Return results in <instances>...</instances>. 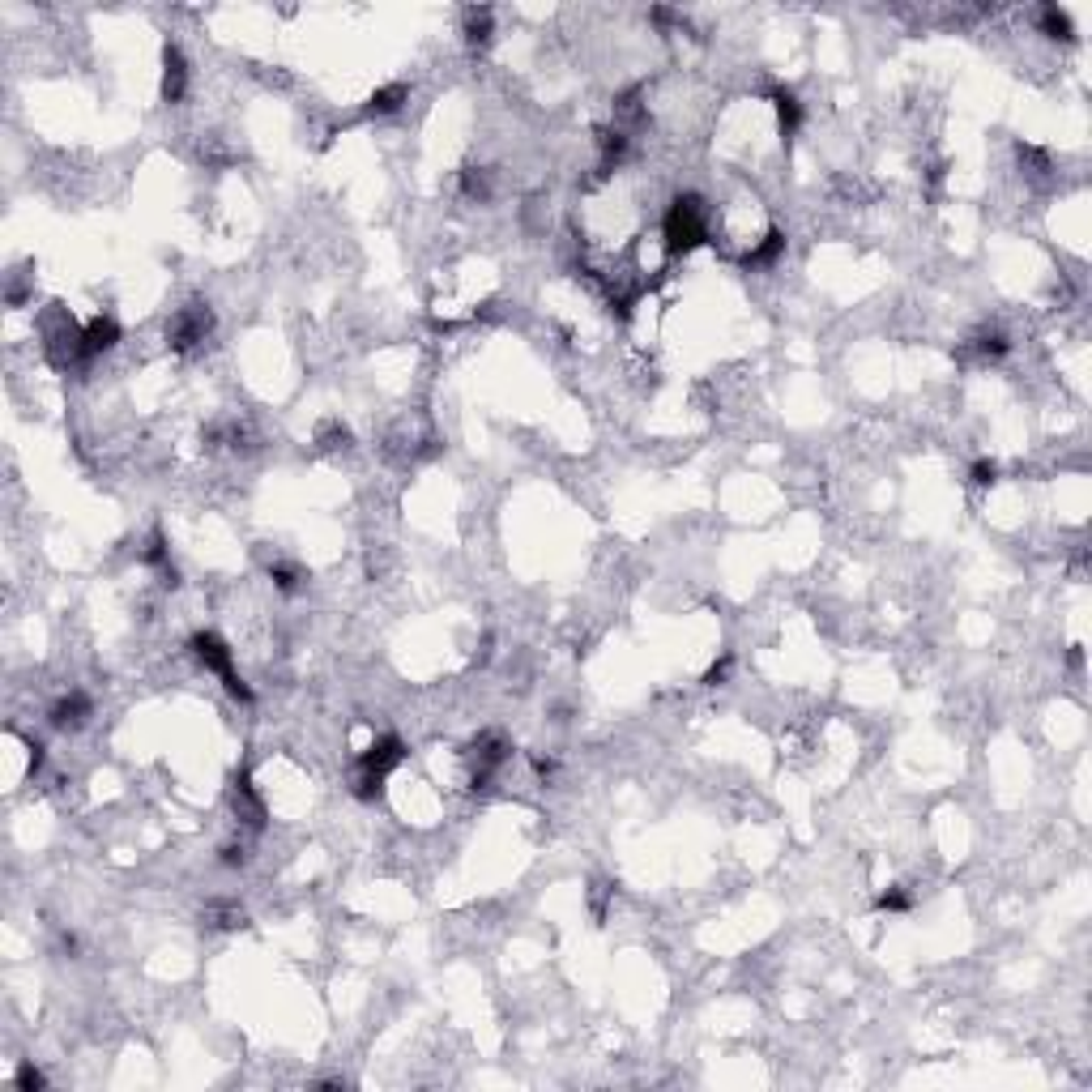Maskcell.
<instances>
[{"label": "cell", "mask_w": 1092, "mask_h": 1092, "mask_svg": "<svg viewBox=\"0 0 1092 1092\" xmlns=\"http://www.w3.org/2000/svg\"><path fill=\"white\" fill-rule=\"evenodd\" d=\"M661 239H666V253H691L696 243L709 239V205L696 193L674 196V205L661 218Z\"/></svg>", "instance_id": "obj_1"}, {"label": "cell", "mask_w": 1092, "mask_h": 1092, "mask_svg": "<svg viewBox=\"0 0 1092 1092\" xmlns=\"http://www.w3.org/2000/svg\"><path fill=\"white\" fill-rule=\"evenodd\" d=\"M193 653H196V661H201L205 670L223 679V687L235 696V700H243V704L253 700V691H248V683L239 679L235 658H231V649H226L223 636H213V631H196V636H193Z\"/></svg>", "instance_id": "obj_2"}, {"label": "cell", "mask_w": 1092, "mask_h": 1092, "mask_svg": "<svg viewBox=\"0 0 1092 1092\" xmlns=\"http://www.w3.org/2000/svg\"><path fill=\"white\" fill-rule=\"evenodd\" d=\"M205 333H210V312L205 308H184L175 312V321L167 324V337L171 346H196V342H205Z\"/></svg>", "instance_id": "obj_3"}, {"label": "cell", "mask_w": 1092, "mask_h": 1092, "mask_svg": "<svg viewBox=\"0 0 1092 1092\" xmlns=\"http://www.w3.org/2000/svg\"><path fill=\"white\" fill-rule=\"evenodd\" d=\"M184 90H188V65H184L180 47H167V52H163V98H167V103H180Z\"/></svg>", "instance_id": "obj_4"}, {"label": "cell", "mask_w": 1092, "mask_h": 1092, "mask_svg": "<svg viewBox=\"0 0 1092 1092\" xmlns=\"http://www.w3.org/2000/svg\"><path fill=\"white\" fill-rule=\"evenodd\" d=\"M82 342H85V359H94V354L112 351L115 342H120V324H115L112 316H94V321L82 329Z\"/></svg>", "instance_id": "obj_5"}, {"label": "cell", "mask_w": 1092, "mask_h": 1092, "mask_svg": "<svg viewBox=\"0 0 1092 1092\" xmlns=\"http://www.w3.org/2000/svg\"><path fill=\"white\" fill-rule=\"evenodd\" d=\"M231 802H235V815L243 819V824H253V828L265 824V802L256 799V789H253V781H248V777H239V781H235V789H231Z\"/></svg>", "instance_id": "obj_6"}, {"label": "cell", "mask_w": 1092, "mask_h": 1092, "mask_svg": "<svg viewBox=\"0 0 1092 1092\" xmlns=\"http://www.w3.org/2000/svg\"><path fill=\"white\" fill-rule=\"evenodd\" d=\"M90 717V700H85L82 691H69V696H60L56 704H52V726L56 730H77Z\"/></svg>", "instance_id": "obj_7"}, {"label": "cell", "mask_w": 1092, "mask_h": 1092, "mask_svg": "<svg viewBox=\"0 0 1092 1092\" xmlns=\"http://www.w3.org/2000/svg\"><path fill=\"white\" fill-rule=\"evenodd\" d=\"M402 103H410V90H406V82H392L367 98V115H392V112H402Z\"/></svg>", "instance_id": "obj_8"}, {"label": "cell", "mask_w": 1092, "mask_h": 1092, "mask_svg": "<svg viewBox=\"0 0 1092 1092\" xmlns=\"http://www.w3.org/2000/svg\"><path fill=\"white\" fill-rule=\"evenodd\" d=\"M781 253H785V235H781V231H769V235L759 239L751 253L742 256V265H747V269H764V265H772Z\"/></svg>", "instance_id": "obj_9"}, {"label": "cell", "mask_w": 1092, "mask_h": 1092, "mask_svg": "<svg viewBox=\"0 0 1092 1092\" xmlns=\"http://www.w3.org/2000/svg\"><path fill=\"white\" fill-rule=\"evenodd\" d=\"M772 107H777V120H781V133L794 137L802 124V103L789 94V90H772Z\"/></svg>", "instance_id": "obj_10"}, {"label": "cell", "mask_w": 1092, "mask_h": 1092, "mask_svg": "<svg viewBox=\"0 0 1092 1092\" xmlns=\"http://www.w3.org/2000/svg\"><path fill=\"white\" fill-rule=\"evenodd\" d=\"M1041 22H1046V35H1054V39H1071V22H1067V14H1058V9H1041Z\"/></svg>", "instance_id": "obj_11"}, {"label": "cell", "mask_w": 1092, "mask_h": 1092, "mask_svg": "<svg viewBox=\"0 0 1092 1092\" xmlns=\"http://www.w3.org/2000/svg\"><path fill=\"white\" fill-rule=\"evenodd\" d=\"M879 909H888V913H905V909H909V897L892 888V892H883V897H879Z\"/></svg>", "instance_id": "obj_12"}, {"label": "cell", "mask_w": 1092, "mask_h": 1092, "mask_svg": "<svg viewBox=\"0 0 1092 1092\" xmlns=\"http://www.w3.org/2000/svg\"><path fill=\"white\" fill-rule=\"evenodd\" d=\"M17 1088L22 1092H35V1088H43V1076L35 1071V1063H26L22 1071H17Z\"/></svg>", "instance_id": "obj_13"}, {"label": "cell", "mask_w": 1092, "mask_h": 1092, "mask_svg": "<svg viewBox=\"0 0 1092 1092\" xmlns=\"http://www.w3.org/2000/svg\"><path fill=\"white\" fill-rule=\"evenodd\" d=\"M995 478H998V465L995 462H978V465H973V482H978V487H990Z\"/></svg>", "instance_id": "obj_14"}, {"label": "cell", "mask_w": 1092, "mask_h": 1092, "mask_svg": "<svg viewBox=\"0 0 1092 1092\" xmlns=\"http://www.w3.org/2000/svg\"><path fill=\"white\" fill-rule=\"evenodd\" d=\"M726 674H730V658H721V661H717V666H713V670L704 674V683H721Z\"/></svg>", "instance_id": "obj_15"}]
</instances>
